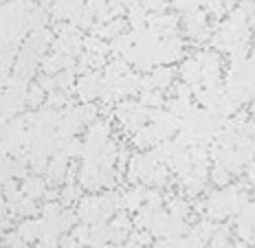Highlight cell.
<instances>
[{"instance_id": "1", "label": "cell", "mask_w": 255, "mask_h": 248, "mask_svg": "<svg viewBox=\"0 0 255 248\" xmlns=\"http://www.w3.org/2000/svg\"><path fill=\"white\" fill-rule=\"evenodd\" d=\"M150 112L145 105L141 103H134V101H124V103H117V110H115V117L121 121L126 130L130 132H139L143 125H147L150 121Z\"/></svg>"}, {"instance_id": "2", "label": "cell", "mask_w": 255, "mask_h": 248, "mask_svg": "<svg viewBox=\"0 0 255 248\" xmlns=\"http://www.w3.org/2000/svg\"><path fill=\"white\" fill-rule=\"evenodd\" d=\"M102 90H104V75H99V73H86L77 82V94L84 101L99 99L102 97Z\"/></svg>"}, {"instance_id": "3", "label": "cell", "mask_w": 255, "mask_h": 248, "mask_svg": "<svg viewBox=\"0 0 255 248\" xmlns=\"http://www.w3.org/2000/svg\"><path fill=\"white\" fill-rule=\"evenodd\" d=\"M172 79H174V71H172V68H169V66L161 64V66L152 68L150 77H145V79H143V86H141V90H143V88H156V90H165V88H169V83H172Z\"/></svg>"}, {"instance_id": "4", "label": "cell", "mask_w": 255, "mask_h": 248, "mask_svg": "<svg viewBox=\"0 0 255 248\" xmlns=\"http://www.w3.org/2000/svg\"><path fill=\"white\" fill-rule=\"evenodd\" d=\"M185 29L194 40H205L209 38V29H207V18L200 9L191 13H185Z\"/></svg>"}, {"instance_id": "5", "label": "cell", "mask_w": 255, "mask_h": 248, "mask_svg": "<svg viewBox=\"0 0 255 248\" xmlns=\"http://www.w3.org/2000/svg\"><path fill=\"white\" fill-rule=\"evenodd\" d=\"M66 171H68V156L62 154V152H55V154L49 158L46 180L53 184H60V182H64V178H66Z\"/></svg>"}, {"instance_id": "6", "label": "cell", "mask_w": 255, "mask_h": 248, "mask_svg": "<svg viewBox=\"0 0 255 248\" xmlns=\"http://www.w3.org/2000/svg\"><path fill=\"white\" fill-rule=\"evenodd\" d=\"M183 55V42L178 38H163L158 42V64H172Z\"/></svg>"}, {"instance_id": "7", "label": "cell", "mask_w": 255, "mask_h": 248, "mask_svg": "<svg viewBox=\"0 0 255 248\" xmlns=\"http://www.w3.org/2000/svg\"><path fill=\"white\" fill-rule=\"evenodd\" d=\"M110 226V233H108V242H113V244H124V242L130 237V231H132V222L130 218H128L126 213H117V218L113 220V224Z\"/></svg>"}, {"instance_id": "8", "label": "cell", "mask_w": 255, "mask_h": 248, "mask_svg": "<svg viewBox=\"0 0 255 248\" xmlns=\"http://www.w3.org/2000/svg\"><path fill=\"white\" fill-rule=\"evenodd\" d=\"M158 143H163V136L154 123H147V125H143L139 132H134V145L141 147V150H145V147H156Z\"/></svg>"}, {"instance_id": "9", "label": "cell", "mask_w": 255, "mask_h": 248, "mask_svg": "<svg viewBox=\"0 0 255 248\" xmlns=\"http://www.w3.org/2000/svg\"><path fill=\"white\" fill-rule=\"evenodd\" d=\"M73 68V57L62 55V53H55V55H49L42 60V71L44 75H57L62 71H71Z\"/></svg>"}, {"instance_id": "10", "label": "cell", "mask_w": 255, "mask_h": 248, "mask_svg": "<svg viewBox=\"0 0 255 248\" xmlns=\"http://www.w3.org/2000/svg\"><path fill=\"white\" fill-rule=\"evenodd\" d=\"M180 77L187 86H194V83L203 82V64H200V57H191L183 66H180Z\"/></svg>"}, {"instance_id": "11", "label": "cell", "mask_w": 255, "mask_h": 248, "mask_svg": "<svg viewBox=\"0 0 255 248\" xmlns=\"http://www.w3.org/2000/svg\"><path fill=\"white\" fill-rule=\"evenodd\" d=\"M20 189H22L24 196L38 200V198H42L46 193V180L44 178H40V176H26Z\"/></svg>"}, {"instance_id": "12", "label": "cell", "mask_w": 255, "mask_h": 248, "mask_svg": "<svg viewBox=\"0 0 255 248\" xmlns=\"http://www.w3.org/2000/svg\"><path fill=\"white\" fill-rule=\"evenodd\" d=\"M145 196H147V189L141 187V184L134 189H130L128 193H124V209L139 211L143 204H145Z\"/></svg>"}, {"instance_id": "13", "label": "cell", "mask_w": 255, "mask_h": 248, "mask_svg": "<svg viewBox=\"0 0 255 248\" xmlns=\"http://www.w3.org/2000/svg\"><path fill=\"white\" fill-rule=\"evenodd\" d=\"M9 211L11 215H22V218H31V215L38 213V207H35V200L29 196H22L20 200H15L13 204H9Z\"/></svg>"}, {"instance_id": "14", "label": "cell", "mask_w": 255, "mask_h": 248, "mask_svg": "<svg viewBox=\"0 0 255 248\" xmlns=\"http://www.w3.org/2000/svg\"><path fill=\"white\" fill-rule=\"evenodd\" d=\"M18 235L22 237L24 242H35V240H40L42 237V229H40V220H24L22 224L18 226Z\"/></svg>"}, {"instance_id": "15", "label": "cell", "mask_w": 255, "mask_h": 248, "mask_svg": "<svg viewBox=\"0 0 255 248\" xmlns=\"http://www.w3.org/2000/svg\"><path fill=\"white\" fill-rule=\"evenodd\" d=\"M24 101H26V105H29V108H38V105H42V103L46 101V92H44V88H42L40 83H31L29 90H26Z\"/></svg>"}, {"instance_id": "16", "label": "cell", "mask_w": 255, "mask_h": 248, "mask_svg": "<svg viewBox=\"0 0 255 248\" xmlns=\"http://www.w3.org/2000/svg\"><path fill=\"white\" fill-rule=\"evenodd\" d=\"M167 108H169V112L174 114V117H189L191 114V105H189V99H185V97H174V99H169L167 101Z\"/></svg>"}, {"instance_id": "17", "label": "cell", "mask_w": 255, "mask_h": 248, "mask_svg": "<svg viewBox=\"0 0 255 248\" xmlns=\"http://www.w3.org/2000/svg\"><path fill=\"white\" fill-rule=\"evenodd\" d=\"M163 103V97H161V90H156V88H143L141 90V105H145V108H161Z\"/></svg>"}, {"instance_id": "18", "label": "cell", "mask_w": 255, "mask_h": 248, "mask_svg": "<svg viewBox=\"0 0 255 248\" xmlns=\"http://www.w3.org/2000/svg\"><path fill=\"white\" fill-rule=\"evenodd\" d=\"M189 204H187V200H183V198H174V200H169V215L172 218H178V220H185V218H189Z\"/></svg>"}, {"instance_id": "19", "label": "cell", "mask_w": 255, "mask_h": 248, "mask_svg": "<svg viewBox=\"0 0 255 248\" xmlns=\"http://www.w3.org/2000/svg\"><path fill=\"white\" fill-rule=\"evenodd\" d=\"M209 176H211V180H214L218 187H227V184H229V180H231V171L225 169L222 165H218V163L214 165V169H211Z\"/></svg>"}, {"instance_id": "20", "label": "cell", "mask_w": 255, "mask_h": 248, "mask_svg": "<svg viewBox=\"0 0 255 248\" xmlns=\"http://www.w3.org/2000/svg\"><path fill=\"white\" fill-rule=\"evenodd\" d=\"M209 246L211 248H227L229 246V229H227V226H218L214 237H211V242H209Z\"/></svg>"}, {"instance_id": "21", "label": "cell", "mask_w": 255, "mask_h": 248, "mask_svg": "<svg viewBox=\"0 0 255 248\" xmlns=\"http://www.w3.org/2000/svg\"><path fill=\"white\" fill-rule=\"evenodd\" d=\"M79 193H82V184H75V182H66L62 191V204H71L79 200Z\"/></svg>"}, {"instance_id": "22", "label": "cell", "mask_w": 255, "mask_h": 248, "mask_svg": "<svg viewBox=\"0 0 255 248\" xmlns=\"http://www.w3.org/2000/svg\"><path fill=\"white\" fill-rule=\"evenodd\" d=\"M68 103V92L66 90H53L49 92V97H46V105L49 108H64V105Z\"/></svg>"}, {"instance_id": "23", "label": "cell", "mask_w": 255, "mask_h": 248, "mask_svg": "<svg viewBox=\"0 0 255 248\" xmlns=\"http://www.w3.org/2000/svg\"><path fill=\"white\" fill-rule=\"evenodd\" d=\"M2 246L4 248H29V242H24L18 235V231H11V233H7L2 237Z\"/></svg>"}, {"instance_id": "24", "label": "cell", "mask_w": 255, "mask_h": 248, "mask_svg": "<svg viewBox=\"0 0 255 248\" xmlns=\"http://www.w3.org/2000/svg\"><path fill=\"white\" fill-rule=\"evenodd\" d=\"M143 9L145 11H154V13H163L165 11V0H143Z\"/></svg>"}, {"instance_id": "25", "label": "cell", "mask_w": 255, "mask_h": 248, "mask_svg": "<svg viewBox=\"0 0 255 248\" xmlns=\"http://www.w3.org/2000/svg\"><path fill=\"white\" fill-rule=\"evenodd\" d=\"M60 248H84V246L79 244V242L73 235H64L62 242H60Z\"/></svg>"}, {"instance_id": "26", "label": "cell", "mask_w": 255, "mask_h": 248, "mask_svg": "<svg viewBox=\"0 0 255 248\" xmlns=\"http://www.w3.org/2000/svg\"><path fill=\"white\" fill-rule=\"evenodd\" d=\"M35 248H57V237H40Z\"/></svg>"}, {"instance_id": "27", "label": "cell", "mask_w": 255, "mask_h": 248, "mask_svg": "<svg viewBox=\"0 0 255 248\" xmlns=\"http://www.w3.org/2000/svg\"><path fill=\"white\" fill-rule=\"evenodd\" d=\"M88 248H110L108 242H95V244H90Z\"/></svg>"}, {"instance_id": "28", "label": "cell", "mask_w": 255, "mask_h": 248, "mask_svg": "<svg viewBox=\"0 0 255 248\" xmlns=\"http://www.w3.org/2000/svg\"><path fill=\"white\" fill-rule=\"evenodd\" d=\"M253 62H255V46H253Z\"/></svg>"}, {"instance_id": "29", "label": "cell", "mask_w": 255, "mask_h": 248, "mask_svg": "<svg viewBox=\"0 0 255 248\" xmlns=\"http://www.w3.org/2000/svg\"><path fill=\"white\" fill-rule=\"evenodd\" d=\"M253 112H255V99H253Z\"/></svg>"}, {"instance_id": "30", "label": "cell", "mask_w": 255, "mask_h": 248, "mask_svg": "<svg viewBox=\"0 0 255 248\" xmlns=\"http://www.w3.org/2000/svg\"><path fill=\"white\" fill-rule=\"evenodd\" d=\"M0 2H7V0H0Z\"/></svg>"}]
</instances>
